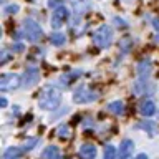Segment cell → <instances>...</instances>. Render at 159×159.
<instances>
[{"mask_svg":"<svg viewBox=\"0 0 159 159\" xmlns=\"http://www.w3.org/2000/svg\"><path fill=\"white\" fill-rule=\"evenodd\" d=\"M60 101H61V93L53 84L45 86L42 89V93H40V98H38V104L43 109H57Z\"/></svg>","mask_w":159,"mask_h":159,"instance_id":"obj_1","label":"cell"},{"mask_svg":"<svg viewBox=\"0 0 159 159\" xmlns=\"http://www.w3.org/2000/svg\"><path fill=\"white\" fill-rule=\"evenodd\" d=\"M93 42L98 48H108L113 42V30L108 25H103L93 32Z\"/></svg>","mask_w":159,"mask_h":159,"instance_id":"obj_2","label":"cell"},{"mask_svg":"<svg viewBox=\"0 0 159 159\" xmlns=\"http://www.w3.org/2000/svg\"><path fill=\"white\" fill-rule=\"evenodd\" d=\"M23 33L28 42H32V43H37L43 38V30L33 18H27L23 22Z\"/></svg>","mask_w":159,"mask_h":159,"instance_id":"obj_3","label":"cell"},{"mask_svg":"<svg viewBox=\"0 0 159 159\" xmlns=\"http://www.w3.org/2000/svg\"><path fill=\"white\" fill-rule=\"evenodd\" d=\"M98 99V93L96 91H93V89H89L88 86H80L76 88V91L73 93V101L75 103H80V104H83V103H93V101H96Z\"/></svg>","mask_w":159,"mask_h":159,"instance_id":"obj_4","label":"cell"},{"mask_svg":"<svg viewBox=\"0 0 159 159\" xmlns=\"http://www.w3.org/2000/svg\"><path fill=\"white\" fill-rule=\"evenodd\" d=\"M22 84V78L15 73H3L0 75V89L2 91H12Z\"/></svg>","mask_w":159,"mask_h":159,"instance_id":"obj_5","label":"cell"},{"mask_svg":"<svg viewBox=\"0 0 159 159\" xmlns=\"http://www.w3.org/2000/svg\"><path fill=\"white\" fill-rule=\"evenodd\" d=\"M68 17H70L68 8L63 7V5H60V7L55 8L53 13H52V27H53L55 30H58V28L68 20Z\"/></svg>","mask_w":159,"mask_h":159,"instance_id":"obj_6","label":"cell"},{"mask_svg":"<svg viewBox=\"0 0 159 159\" xmlns=\"http://www.w3.org/2000/svg\"><path fill=\"white\" fill-rule=\"evenodd\" d=\"M38 80H40V70L37 66H28L23 73L22 84H23V88H32L38 83Z\"/></svg>","mask_w":159,"mask_h":159,"instance_id":"obj_7","label":"cell"},{"mask_svg":"<svg viewBox=\"0 0 159 159\" xmlns=\"http://www.w3.org/2000/svg\"><path fill=\"white\" fill-rule=\"evenodd\" d=\"M134 149V143L131 139H123L119 144V151H118V159H129Z\"/></svg>","mask_w":159,"mask_h":159,"instance_id":"obj_8","label":"cell"},{"mask_svg":"<svg viewBox=\"0 0 159 159\" xmlns=\"http://www.w3.org/2000/svg\"><path fill=\"white\" fill-rule=\"evenodd\" d=\"M96 152H98L96 146H94V144H89V143L83 144V146L80 148V157L81 159H94L96 157Z\"/></svg>","mask_w":159,"mask_h":159,"instance_id":"obj_9","label":"cell"},{"mask_svg":"<svg viewBox=\"0 0 159 159\" xmlns=\"http://www.w3.org/2000/svg\"><path fill=\"white\" fill-rule=\"evenodd\" d=\"M138 73H139V81H148V76L151 73V61L149 60H143L138 66Z\"/></svg>","mask_w":159,"mask_h":159,"instance_id":"obj_10","label":"cell"},{"mask_svg":"<svg viewBox=\"0 0 159 159\" xmlns=\"http://www.w3.org/2000/svg\"><path fill=\"white\" fill-rule=\"evenodd\" d=\"M139 111H141L143 116H152L154 113H156V104H154V101H151V99H146V101H143L141 104H139Z\"/></svg>","mask_w":159,"mask_h":159,"instance_id":"obj_11","label":"cell"},{"mask_svg":"<svg viewBox=\"0 0 159 159\" xmlns=\"http://www.w3.org/2000/svg\"><path fill=\"white\" fill-rule=\"evenodd\" d=\"M60 149H58V146H47L43 149V152H42V157L43 159H60Z\"/></svg>","mask_w":159,"mask_h":159,"instance_id":"obj_12","label":"cell"},{"mask_svg":"<svg viewBox=\"0 0 159 159\" xmlns=\"http://www.w3.org/2000/svg\"><path fill=\"white\" fill-rule=\"evenodd\" d=\"M23 154V149L20 148H8L7 151L3 152V159H20V156Z\"/></svg>","mask_w":159,"mask_h":159,"instance_id":"obj_13","label":"cell"},{"mask_svg":"<svg viewBox=\"0 0 159 159\" xmlns=\"http://www.w3.org/2000/svg\"><path fill=\"white\" fill-rule=\"evenodd\" d=\"M108 111L113 114H123L124 113V103L123 101H113L108 104Z\"/></svg>","mask_w":159,"mask_h":159,"instance_id":"obj_14","label":"cell"},{"mask_svg":"<svg viewBox=\"0 0 159 159\" xmlns=\"http://www.w3.org/2000/svg\"><path fill=\"white\" fill-rule=\"evenodd\" d=\"M50 42H52V45H55V47H61V45L66 43V37H65L63 33H52V37H50Z\"/></svg>","mask_w":159,"mask_h":159,"instance_id":"obj_15","label":"cell"},{"mask_svg":"<svg viewBox=\"0 0 159 159\" xmlns=\"http://www.w3.org/2000/svg\"><path fill=\"white\" fill-rule=\"evenodd\" d=\"M57 133H58V136L61 138V139H68L70 136H71V128L68 126V124H60L58 129H57Z\"/></svg>","mask_w":159,"mask_h":159,"instance_id":"obj_16","label":"cell"},{"mask_svg":"<svg viewBox=\"0 0 159 159\" xmlns=\"http://www.w3.org/2000/svg\"><path fill=\"white\" fill-rule=\"evenodd\" d=\"M104 159H118V151L114 149V146L111 144H108V146H104Z\"/></svg>","mask_w":159,"mask_h":159,"instance_id":"obj_17","label":"cell"},{"mask_svg":"<svg viewBox=\"0 0 159 159\" xmlns=\"http://www.w3.org/2000/svg\"><path fill=\"white\" fill-rule=\"evenodd\" d=\"M38 143V139L37 138H32V139H28L27 143H25V146H23V151H30V149H33L35 148V144Z\"/></svg>","mask_w":159,"mask_h":159,"instance_id":"obj_18","label":"cell"},{"mask_svg":"<svg viewBox=\"0 0 159 159\" xmlns=\"http://www.w3.org/2000/svg\"><path fill=\"white\" fill-rule=\"evenodd\" d=\"M18 8H20L18 5H13V3H12V5H8V7H5L3 12L7 13V15H12V13H15V12H18Z\"/></svg>","mask_w":159,"mask_h":159,"instance_id":"obj_19","label":"cell"},{"mask_svg":"<svg viewBox=\"0 0 159 159\" xmlns=\"http://www.w3.org/2000/svg\"><path fill=\"white\" fill-rule=\"evenodd\" d=\"M70 2H71L73 5H75V8H76V12H78V7H80V3H81V5H86V0H70Z\"/></svg>","mask_w":159,"mask_h":159,"instance_id":"obj_20","label":"cell"},{"mask_svg":"<svg viewBox=\"0 0 159 159\" xmlns=\"http://www.w3.org/2000/svg\"><path fill=\"white\" fill-rule=\"evenodd\" d=\"M23 45L22 43H15V45H12V52H23Z\"/></svg>","mask_w":159,"mask_h":159,"instance_id":"obj_21","label":"cell"},{"mask_svg":"<svg viewBox=\"0 0 159 159\" xmlns=\"http://www.w3.org/2000/svg\"><path fill=\"white\" fill-rule=\"evenodd\" d=\"M60 2H61V0H48V7H50V8H53V7H57ZM57 8H58V7H57Z\"/></svg>","mask_w":159,"mask_h":159,"instance_id":"obj_22","label":"cell"},{"mask_svg":"<svg viewBox=\"0 0 159 159\" xmlns=\"http://www.w3.org/2000/svg\"><path fill=\"white\" fill-rule=\"evenodd\" d=\"M152 27L159 32V18H154V20H152Z\"/></svg>","mask_w":159,"mask_h":159,"instance_id":"obj_23","label":"cell"},{"mask_svg":"<svg viewBox=\"0 0 159 159\" xmlns=\"http://www.w3.org/2000/svg\"><path fill=\"white\" fill-rule=\"evenodd\" d=\"M7 60H8V53H7V52H3V57H2V60H0V63L3 65L5 61H7Z\"/></svg>","mask_w":159,"mask_h":159,"instance_id":"obj_24","label":"cell"},{"mask_svg":"<svg viewBox=\"0 0 159 159\" xmlns=\"http://www.w3.org/2000/svg\"><path fill=\"white\" fill-rule=\"evenodd\" d=\"M0 104H2V108H5V106H7V98H0Z\"/></svg>","mask_w":159,"mask_h":159,"instance_id":"obj_25","label":"cell"},{"mask_svg":"<svg viewBox=\"0 0 159 159\" xmlns=\"http://www.w3.org/2000/svg\"><path fill=\"white\" fill-rule=\"evenodd\" d=\"M134 159H148V156H146V154H138Z\"/></svg>","mask_w":159,"mask_h":159,"instance_id":"obj_26","label":"cell"},{"mask_svg":"<svg viewBox=\"0 0 159 159\" xmlns=\"http://www.w3.org/2000/svg\"><path fill=\"white\" fill-rule=\"evenodd\" d=\"M128 2H129V0H128Z\"/></svg>","mask_w":159,"mask_h":159,"instance_id":"obj_27","label":"cell"}]
</instances>
